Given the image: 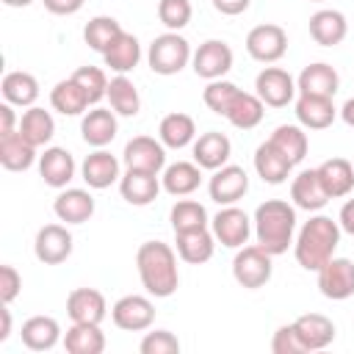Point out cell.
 <instances>
[{
  "mask_svg": "<svg viewBox=\"0 0 354 354\" xmlns=\"http://www.w3.org/2000/svg\"><path fill=\"white\" fill-rule=\"evenodd\" d=\"M191 152H194V163H199V166L207 169V171H216V169H221V166L230 163L232 144H230V138H227L224 133L207 130V133H202L199 138H194Z\"/></svg>",
  "mask_w": 354,
  "mask_h": 354,
  "instance_id": "18",
  "label": "cell"
},
{
  "mask_svg": "<svg viewBox=\"0 0 354 354\" xmlns=\"http://www.w3.org/2000/svg\"><path fill=\"white\" fill-rule=\"evenodd\" d=\"M290 199L299 210H307V213H315L321 210L326 202H329V194L318 177V169H304L293 177L290 183Z\"/></svg>",
  "mask_w": 354,
  "mask_h": 354,
  "instance_id": "23",
  "label": "cell"
},
{
  "mask_svg": "<svg viewBox=\"0 0 354 354\" xmlns=\"http://www.w3.org/2000/svg\"><path fill=\"white\" fill-rule=\"evenodd\" d=\"M318 177L329 194V199L348 196L354 191V166L346 158H329L318 166Z\"/></svg>",
  "mask_w": 354,
  "mask_h": 354,
  "instance_id": "32",
  "label": "cell"
},
{
  "mask_svg": "<svg viewBox=\"0 0 354 354\" xmlns=\"http://www.w3.org/2000/svg\"><path fill=\"white\" fill-rule=\"evenodd\" d=\"M254 94L268 105V108H285L290 102H296L299 88L296 80L288 69L282 66H263L254 77Z\"/></svg>",
  "mask_w": 354,
  "mask_h": 354,
  "instance_id": "6",
  "label": "cell"
},
{
  "mask_svg": "<svg viewBox=\"0 0 354 354\" xmlns=\"http://www.w3.org/2000/svg\"><path fill=\"white\" fill-rule=\"evenodd\" d=\"M337 108L332 97H315V94H299L296 97V119L304 130H326L337 119Z\"/></svg>",
  "mask_w": 354,
  "mask_h": 354,
  "instance_id": "21",
  "label": "cell"
},
{
  "mask_svg": "<svg viewBox=\"0 0 354 354\" xmlns=\"http://www.w3.org/2000/svg\"><path fill=\"white\" fill-rule=\"evenodd\" d=\"M238 94H241V88H238L232 80L218 77V80H207V86H205V91H202V100H205V105H207L213 113L227 116V111H230V105L235 102Z\"/></svg>",
  "mask_w": 354,
  "mask_h": 354,
  "instance_id": "44",
  "label": "cell"
},
{
  "mask_svg": "<svg viewBox=\"0 0 354 354\" xmlns=\"http://www.w3.org/2000/svg\"><path fill=\"white\" fill-rule=\"evenodd\" d=\"M0 91H3L6 102L19 105V108H30L39 100V80L30 72L14 69V72H6V77L0 83Z\"/></svg>",
  "mask_w": 354,
  "mask_h": 354,
  "instance_id": "34",
  "label": "cell"
},
{
  "mask_svg": "<svg viewBox=\"0 0 354 354\" xmlns=\"http://www.w3.org/2000/svg\"><path fill=\"white\" fill-rule=\"evenodd\" d=\"M39 174L50 188H66L75 177V158L64 147H44L39 155Z\"/></svg>",
  "mask_w": 354,
  "mask_h": 354,
  "instance_id": "22",
  "label": "cell"
},
{
  "mask_svg": "<svg viewBox=\"0 0 354 354\" xmlns=\"http://www.w3.org/2000/svg\"><path fill=\"white\" fill-rule=\"evenodd\" d=\"M174 249H177V257L183 263L202 266L216 252V235H213L210 227H205V230H188V232H174Z\"/></svg>",
  "mask_w": 354,
  "mask_h": 354,
  "instance_id": "20",
  "label": "cell"
},
{
  "mask_svg": "<svg viewBox=\"0 0 354 354\" xmlns=\"http://www.w3.org/2000/svg\"><path fill=\"white\" fill-rule=\"evenodd\" d=\"M246 53L260 64H277L288 53V33L282 25L263 22L246 33Z\"/></svg>",
  "mask_w": 354,
  "mask_h": 354,
  "instance_id": "8",
  "label": "cell"
},
{
  "mask_svg": "<svg viewBox=\"0 0 354 354\" xmlns=\"http://www.w3.org/2000/svg\"><path fill=\"white\" fill-rule=\"evenodd\" d=\"M116 130H119V122H116V111L113 108H100L94 105L91 111L83 113L80 119V136L88 147L94 149H105L113 138H116Z\"/></svg>",
  "mask_w": 354,
  "mask_h": 354,
  "instance_id": "15",
  "label": "cell"
},
{
  "mask_svg": "<svg viewBox=\"0 0 354 354\" xmlns=\"http://www.w3.org/2000/svg\"><path fill=\"white\" fill-rule=\"evenodd\" d=\"M122 160H124V169L160 174V171L166 169V147H163L160 138H152V136H133V138L124 144Z\"/></svg>",
  "mask_w": 354,
  "mask_h": 354,
  "instance_id": "10",
  "label": "cell"
},
{
  "mask_svg": "<svg viewBox=\"0 0 354 354\" xmlns=\"http://www.w3.org/2000/svg\"><path fill=\"white\" fill-rule=\"evenodd\" d=\"M119 33H122V25H119L113 17L97 14V17H91V19L86 22V28H83V41H86L91 50L105 53V50L113 44V39H116Z\"/></svg>",
  "mask_w": 354,
  "mask_h": 354,
  "instance_id": "43",
  "label": "cell"
},
{
  "mask_svg": "<svg viewBox=\"0 0 354 354\" xmlns=\"http://www.w3.org/2000/svg\"><path fill=\"white\" fill-rule=\"evenodd\" d=\"M290 169H293V163H290L271 141H263V144L254 149V171H257V177H260L263 183L279 185V183H285V180L290 177Z\"/></svg>",
  "mask_w": 354,
  "mask_h": 354,
  "instance_id": "29",
  "label": "cell"
},
{
  "mask_svg": "<svg viewBox=\"0 0 354 354\" xmlns=\"http://www.w3.org/2000/svg\"><path fill=\"white\" fill-rule=\"evenodd\" d=\"M158 138L163 141V147L169 149H183L188 144H194L196 138V124L188 113L183 111H174V113H166L158 124Z\"/></svg>",
  "mask_w": 354,
  "mask_h": 354,
  "instance_id": "33",
  "label": "cell"
},
{
  "mask_svg": "<svg viewBox=\"0 0 354 354\" xmlns=\"http://www.w3.org/2000/svg\"><path fill=\"white\" fill-rule=\"evenodd\" d=\"M72 249H75V241H72V232L64 224H44L36 232L33 254L44 266H61L72 254Z\"/></svg>",
  "mask_w": 354,
  "mask_h": 354,
  "instance_id": "13",
  "label": "cell"
},
{
  "mask_svg": "<svg viewBox=\"0 0 354 354\" xmlns=\"http://www.w3.org/2000/svg\"><path fill=\"white\" fill-rule=\"evenodd\" d=\"M160 177L152 174V171H136V169H127L122 177H119V194L127 205H136V207H144L149 202L158 199L160 194Z\"/></svg>",
  "mask_w": 354,
  "mask_h": 354,
  "instance_id": "19",
  "label": "cell"
},
{
  "mask_svg": "<svg viewBox=\"0 0 354 354\" xmlns=\"http://www.w3.org/2000/svg\"><path fill=\"white\" fill-rule=\"evenodd\" d=\"M318 290L332 301L354 296V263L348 257H329L318 271Z\"/></svg>",
  "mask_w": 354,
  "mask_h": 354,
  "instance_id": "12",
  "label": "cell"
},
{
  "mask_svg": "<svg viewBox=\"0 0 354 354\" xmlns=\"http://www.w3.org/2000/svg\"><path fill=\"white\" fill-rule=\"evenodd\" d=\"M249 191V174L243 166H235V163H227L221 169L213 171L210 183H207V194L213 202H218L221 207L224 205H235L238 199H243Z\"/></svg>",
  "mask_w": 354,
  "mask_h": 354,
  "instance_id": "14",
  "label": "cell"
},
{
  "mask_svg": "<svg viewBox=\"0 0 354 354\" xmlns=\"http://www.w3.org/2000/svg\"><path fill=\"white\" fill-rule=\"evenodd\" d=\"M191 0H158V19L166 30H183L191 22Z\"/></svg>",
  "mask_w": 354,
  "mask_h": 354,
  "instance_id": "46",
  "label": "cell"
},
{
  "mask_svg": "<svg viewBox=\"0 0 354 354\" xmlns=\"http://www.w3.org/2000/svg\"><path fill=\"white\" fill-rule=\"evenodd\" d=\"M274 254H268L263 246L252 243V246H241L232 257V277L241 288L246 290H257L263 285H268L274 266H271Z\"/></svg>",
  "mask_w": 354,
  "mask_h": 354,
  "instance_id": "5",
  "label": "cell"
},
{
  "mask_svg": "<svg viewBox=\"0 0 354 354\" xmlns=\"http://www.w3.org/2000/svg\"><path fill=\"white\" fill-rule=\"evenodd\" d=\"M19 133L25 136V141H30L36 149L39 147H47L55 136V119L50 111L39 108V105H30L22 119H19Z\"/></svg>",
  "mask_w": 354,
  "mask_h": 354,
  "instance_id": "37",
  "label": "cell"
},
{
  "mask_svg": "<svg viewBox=\"0 0 354 354\" xmlns=\"http://www.w3.org/2000/svg\"><path fill=\"white\" fill-rule=\"evenodd\" d=\"M169 221H171V230L174 232H188V230H205V227H210V216H207L205 205L196 202V199H177L171 205Z\"/></svg>",
  "mask_w": 354,
  "mask_h": 354,
  "instance_id": "42",
  "label": "cell"
},
{
  "mask_svg": "<svg viewBox=\"0 0 354 354\" xmlns=\"http://www.w3.org/2000/svg\"><path fill=\"white\" fill-rule=\"evenodd\" d=\"M337 224H340L343 232L354 235V199H346V202H343V207H340V213H337Z\"/></svg>",
  "mask_w": 354,
  "mask_h": 354,
  "instance_id": "53",
  "label": "cell"
},
{
  "mask_svg": "<svg viewBox=\"0 0 354 354\" xmlns=\"http://www.w3.org/2000/svg\"><path fill=\"white\" fill-rule=\"evenodd\" d=\"M108 102L116 111V116H136L141 111V97L136 83L127 75H116L108 83Z\"/></svg>",
  "mask_w": 354,
  "mask_h": 354,
  "instance_id": "41",
  "label": "cell"
},
{
  "mask_svg": "<svg viewBox=\"0 0 354 354\" xmlns=\"http://www.w3.org/2000/svg\"><path fill=\"white\" fill-rule=\"evenodd\" d=\"M80 177L88 188L102 191L111 188L122 174H119V160L108 152V149H94L91 155H86V160L80 163Z\"/></svg>",
  "mask_w": 354,
  "mask_h": 354,
  "instance_id": "25",
  "label": "cell"
},
{
  "mask_svg": "<svg viewBox=\"0 0 354 354\" xmlns=\"http://www.w3.org/2000/svg\"><path fill=\"white\" fill-rule=\"evenodd\" d=\"M232 61H235L232 47L227 41H221V39L202 41L194 50V55H191V66H194L196 77H202V80H218V77H224L232 69Z\"/></svg>",
  "mask_w": 354,
  "mask_h": 354,
  "instance_id": "9",
  "label": "cell"
},
{
  "mask_svg": "<svg viewBox=\"0 0 354 354\" xmlns=\"http://www.w3.org/2000/svg\"><path fill=\"white\" fill-rule=\"evenodd\" d=\"M263 116H266V102H263L257 94L241 91V94L235 97V102L230 105V111H227L224 119H227L232 127H238V130H252V127H257V124L263 122Z\"/></svg>",
  "mask_w": 354,
  "mask_h": 354,
  "instance_id": "39",
  "label": "cell"
},
{
  "mask_svg": "<svg viewBox=\"0 0 354 354\" xmlns=\"http://www.w3.org/2000/svg\"><path fill=\"white\" fill-rule=\"evenodd\" d=\"M8 335H11V310L8 304H3L0 307V343H6Z\"/></svg>",
  "mask_w": 354,
  "mask_h": 354,
  "instance_id": "54",
  "label": "cell"
},
{
  "mask_svg": "<svg viewBox=\"0 0 354 354\" xmlns=\"http://www.w3.org/2000/svg\"><path fill=\"white\" fill-rule=\"evenodd\" d=\"M22 290V274L14 266H0V301L11 304Z\"/></svg>",
  "mask_w": 354,
  "mask_h": 354,
  "instance_id": "49",
  "label": "cell"
},
{
  "mask_svg": "<svg viewBox=\"0 0 354 354\" xmlns=\"http://www.w3.org/2000/svg\"><path fill=\"white\" fill-rule=\"evenodd\" d=\"M138 351L141 354H177L180 351V340L169 329H152V332H147L141 337Z\"/></svg>",
  "mask_w": 354,
  "mask_h": 354,
  "instance_id": "47",
  "label": "cell"
},
{
  "mask_svg": "<svg viewBox=\"0 0 354 354\" xmlns=\"http://www.w3.org/2000/svg\"><path fill=\"white\" fill-rule=\"evenodd\" d=\"M293 326H296V332H299V337H301V343H304L307 351L326 348L335 340V335H337L332 318H326L321 313H304V315H299L293 321Z\"/></svg>",
  "mask_w": 354,
  "mask_h": 354,
  "instance_id": "28",
  "label": "cell"
},
{
  "mask_svg": "<svg viewBox=\"0 0 354 354\" xmlns=\"http://www.w3.org/2000/svg\"><path fill=\"white\" fill-rule=\"evenodd\" d=\"M22 343L25 348L30 351H50L61 337V326L53 315H30L25 324H22Z\"/></svg>",
  "mask_w": 354,
  "mask_h": 354,
  "instance_id": "31",
  "label": "cell"
},
{
  "mask_svg": "<svg viewBox=\"0 0 354 354\" xmlns=\"http://www.w3.org/2000/svg\"><path fill=\"white\" fill-rule=\"evenodd\" d=\"M50 105H53V111H58V113H64V116H80V113H86L88 111V97H86V91L80 88V83L75 80V77H66V80H58L55 86H53V91H50Z\"/></svg>",
  "mask_w": 354,
  "mask_h": 354,
  "instance_id": "35",
  "label": "cell"
},
{
  "mask_svg": "<svg viewBox=\"0 0 354 354\" xmlns=\"http://www.w3.org/2000/svg\"><path fill=\"white\" fill-rule=\"evenodd\" d=\"M102 58H105V66H108L111 72H116V75H130V72L138 66V61H141V44H138V39H136L133 33L122 30V33L113 39V44L102 53Z\"/></svg>",
  "mask_w": 354,
  "mask_h": 354,
  "instance_id": "30",
  "label": "cell"
},
{
  "mask_svg": "<svg viewBox=\"0 0 354 354\" xmlns=\"http://www.w3.org/2000/svg\"><path fill=\"white\" fill-rule=\"evenodd\" d=\"M296 88H299V94L335 97L337 88H340V75H337L335 66H329L324 61H315V64H307L301 69V75L296 77Z\"/></svg>",
  "mask_w": 354,
  "mask_h": 354,
  "instance_id": "26",
  "label": "cell"
},
{
  "mask_svg": "<svg viewBox=\"0 0 354 354\" xmlns=\"http://www.w3.org/2000/svg\"><path fill=\"white\" fill-rule=\"evenodd\" d=\"M268 141H271L293 166L301 163L304 155H307V149H310V138H307V133H304L301 124H279V127L271 133Z\"/></svg>",
  "mask_w": 354,
  "mask_h": 354,
  "instance_id": "40",
  "label": "cell"
},
{
  "mask_svg": "<svg viewBox=\"0 0 354 354\" xmlns=\"http://www.w3.org/2000/svg\"><path fill=\"white\" fill-rule=\"evenodd\" d=\"M111 321L124 332H147L155 324V304L149 296L127 293V296L113 301Z\"/></svg>",
  "mask_w": 354,
  "mask_h": 354,
  "instance_id": "7",
  "label": "cell"
},
{
  "mask_svg": "<svg viewBox=\"0 0 354 354\" xmlns=\"http://www.w3.org/2000/svg\"><path fill=\"white\" fill-rule=\"evenodd\" d=\"M19 127H17V113H14V105L11 102H3L0 105V138L3 136H11V133H17Z\"/></svg>",
  "mask_w": 354,
  "mask_h": 354,
  "instance_id": "51",
  "label": "cell"
},
{
  "mask_svg": "<svg viewBox=\"0 0 354 354\" xmlns=\"http://www.w3.org/2000/svg\"><path fill=\"white\" fill-rule=\"evenodd\" d=\"M271 351H274V354H304L307 348H304V343H301L296 326H293V324H285V326H279V329L274 332V337H271Z\"/></svg>",
  "mask_w": 354,
  "mask_h": 354,
  "instance_id": "48",
  "label": "cell"
},
{
  "mask_svg": "<svg viewBox=\"0 0 354 354\" xmlns=\"http://www.w3.org/2000/svg\"><path fill=\"white\" fill-rule=\"evenodd\" d=\"M33 160H36V147L25 141L19 130L0 138V163L6 171H28Z\"/></svg>",
  "mask_w": 354,
  "mask_h": 354,
  "instance_id": "36",
  "label": "cell"
},
{
  "mask_svg": "<svg viewBox=\"0 0 354 354\" xmlns=\"http://www.w3.org/2000/svg\"><path fill=\"white\" fill-rule=\"evenodd\" d=\"M252 224L257 246H263L274 257L285 254L296 232V205H288L285 199H266L263 205H257Z\"/></svg>",
  "mask_w": 354,
  "mask_h": 354,
  "instance_id": "3",
  "label": "cell"
},
{
  "mask_svg": "<svg viewBox=\"0 0 354 354\" xmlns=\"http://www.w3.org/2000/svg\"><path fill=\"white\" fill-rule=\"evenodd\" d=\"M8 8H25V6H30L33 0H3Z\"/></svg>",
  "mask_w": 354,
  "mask_h": 354,
  "instance_id": "56",
  "label": "cell"
},
{
  "mask_svg": "<svg viewBox=\"0 0 354 354\" xmlns=\"http://www.w3.org/2000/svg\"><path fill=\"white\" fill-rule=\"evenodd\" d=\"M41 3H44V8H47L50 14H55V17H72V14H77V11L83 8L86 0H41Z\"/></svg>",
  "mask_w": 354,
  "mask_h": 354,
  "instance_id": "50",
  "label": "cell"
},
{
  "mask_svg": "<svg viewBox=\"0 0 354 354\" xmlns=\"http://www.w3.org/2000/svg\"><path fill=\"white\" fill-rule=\"evenodd\" d=\"M72 77L80 83V88L86 91V97H88L91 105H97L102 97H108V83L111 80L105 77V72L100 66H77L72 72Z\"/></svg>",
  "mask_w": 354,
  "mask_h": 354,
  "instance_id": "45",
  "label": "cell"
},
{
  "mask_svg": "<svg viewBox=\"0 0 354 354\" xmlns=\"http://www.w3.org/2000/svg\"><path fill=\"white\" fill-rule=\"evenodd\" d=\"M94 196L86 188H61L53 202V213L64 224H86L94 216Z\"/></svg>",
  "mask_w": 354,
  "mask_h": 354,
  "instance_id": "17",
  "label": "cell"
},
{
  "mask_svg": "<svg viewBox=\"0 0 354 354\" xmlns=\"http://www.w3.org/2000/svg\"><path fill=\"white\" fill-rule=\"evenodd\" d=\"M310 3H324V0H310Z\"/></svg>",
  "mask_w": 354,
  "mask_h": 354,
  "instance_id": "57",
  "label": "cell"
},
{
  "mask_svg": "<svg viewBox=\"0 0 354 354\" xmlns=\"http://www.w3.org/2000/svg\"><path fill=\"white\" fill-rule=\"evenodd\" d=\"M252 218L241 210V207H235V205H224L213 218H210V230H213V235H216V241L221 243V246H227V249H241V246H246V241H249V235H252Z\"/></svg>",
  "mask_w": 354,
  "mask_h": 354,
  "instance_id": "11",
  "label": "cell"
},
{
  "mask_svg": "<svg viewBox=\"0 0 354 354\" xmlns=\"http://www.w3.org/2000/svg\"><path fill=\"white\" fill-rule=\"evenodd\" d=\"M136 268L144 290L155 299H169L180 288L177 249L163 241H144L136 252Z\"/></svg>",
  "mask_w": 354,
  "mask_h": 354,
  "instance_id": "1",
  "label": "cell"
},
{
  "mask_svg": "<svg viewBox=\"0 0 354 354\" xmlns=\"http://www.w3.org/2000/svg\"><path fill=\"white\" fill-rule=\"evenodd\" d=\"M307 28H310L313 41L321 44V47H337L346 39V33H348L346 14L337 11V8H321V11H315L310 17Z\"/></svg>",
  "mask_w": 354,
  "mask_h": 354,
  "instance_id": "24",
  "label": "cell"
},
{
  "mask_svg": "<svg viewBox=\"0 0 354 354\" xmlns=\"http://www.w3.org/2000/svg\"><path fill=\"white\" fill-rule=\"evenodd\" d=\"M66 315L75 324H102L108 315V301L97 288H75L66 296Z\"/></svg>",
  "mask_w": 354,
  "mask_h": 354,
  "instance_id": "16",
  "label": "cell"
},
{
  "mask_svg": "<svg viewBox=\"0 0 354 354\" xmlns=\"http://www.w3.org/2000/svg\"><path fill=\"white\" fill-rule=\"evenodd\" d=\"M64 348L69 354H102L105 351V332L100 324H75L64 335Z\"/></svg>",
  "mask_w": 354,
  "mask_h": 354,
  "instance_id": "38",
  "label": "cell"
},
{
  "mask_svg": "<svg viewBox=\"0 0 354 354\" xmlns=\"http://www.w3.org/2000/svg\"><path fill=\"white\" fill-rule=\"evenodd\" d=\"M340 224L329 216H310V221L301 224L296 241H293V254L296 263L304 271H318L329 257H335V249L340 243Z\"/></svg>",
  "mask_w": 354,
  "mask_h": 354,
  "instance_id": "2",
  "label": "cell"
},
{
  "mask_svg": "<svg viewBox=\"0 0 354 354\" xmlns=\"http://www.w3.org/2000/svg\"><path fill=\"white\" fill-rule=\"evenodd\" d=\"M160 185L171 196H191L202 185V166L191 160H177L169 163L160 174Z\"/></svg>",
  "mask_w": 354,
  "mask_h": 354,
  "instance_id": "27",
  "label": "cell"
},
{
  "mask_svg": "<svg viewBox=\"0 0 354 354\" xmlns=\"http://www.w3.org/2000/svg\"><path fill=\"white\" fill-rule=\"evenodd\" d=\"M191 44L185 36H180V30H166L160 36L152 39L149 50H147V64L155 75H177L191 64Z\"/></svg>",
  "mask_w": 354,
  "mask_h": 354,
  "instance_id": "4",
  "label": "cell"
},
{
  "mask_svg": "<svg viewBox=\"0 0 354 354\" xmlns=\"http://www.w3.org/2000/svg\"><path fill=\"white\" fill-rule=\"evenodd\" d=\"M252 6V0H213V8L224 17H238Z\"/></svg>",
  "mask_w": 354,
  "mask_h": 354,
  "instance_id": "52",
  "label": "cell"
},
{
  "mask_svg": "<svg viewBox=\"0 0 354 354\" xmlns=\"http://www.w3.org/2000/svg\"><path fill=\"white\" fill-rule=\"evenodd\" d=\"M340 119H343L348 127H354V97L343 102V108H340Z\"/></svg>",
  "mask_w": 354,
  "mask_h": 354,
  "instance_id": "55",
  "label": "cell"
}]
</instances>
